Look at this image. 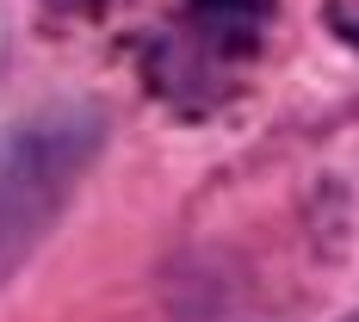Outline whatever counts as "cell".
<instances>
[{
	"label": "cell",
	"instance_id": "cell-1",
	"mask_svg": "<svg viewBox=\"0 0 359 322\" xmlns=\"http://www.w3.org/2000/svg\"><path fill=\"white\" fill-rule=\"evenodd\" d=\"M93 155L87 118H32L0 137V279H13L69 199L81 161Z\"/></svg>",
	"mask_w": 359,
	"mask_h": 322
},
{
	"label": "cell",
	"instance_id": "cell-2",
	"mask_svg": "<svg viewBox=\"0 0 359 322\" xmlns=\"http://www.w3.org/2000/svg\"><path fill=\"white\" fill-rule=\"evenodd\" d=\"M347 322H359V316H347Z\"/></svg>",
	"mask_w": 359,
	"mask_h": 322
}]
</instances>
